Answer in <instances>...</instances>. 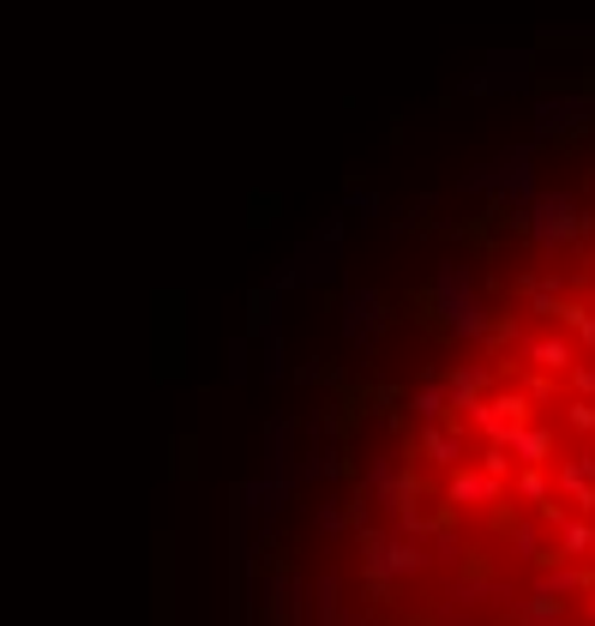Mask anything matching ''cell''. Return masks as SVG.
<instances>
[{
    "instance_id": "cell-1",
    "label": "cell",
    "mask_w": 595,
    "mask_h": 626,
    "mask_svg": "<svg viewBox=\"0 0 595 626\" xmlns=\"http://www.w3.org/2000/svg\"><path fill=\"white\" fill-rule=\"evenodd\" d=\"M523 356H535V362L547 367V374H565V367L577 362V349L565 344V337H542V344H523Z\"/></svg>"
},
{
    "instance_id": "cell-2",
    "label": "cell",
    "mask_w": 595,
    "mask_h": 626,
    "mask_svg": "<svg viewBox=\"0 0 595 626\" xmlns=\"http://www.w3.org/2000/svg\"><path fill=\"white\" fill-rule=\"evenodd\" d=\"M505 446H511V452H523V465H542V458L553 452V440H547V434H542V428H523V421L505 434Z\"/></svg>"
},
{
    "instance_id": "cell-3",
    "label": "cell",
    "mask_w": 595,
    "mask_h": 626,
    "mask_svg": "<svg viewBox=\"0 0 595 626\" xmlns=\"http://www.w3.org/2000/svg\"><path fill=\"white\" fill-rule=\"evenodd\" d=\"M415 410H421V421H439V416H446V392L421 386V392H415Z\"/></svg>"
},
{
    "instance_id": "cell-4",
    "label": "cell",
    "mask_w": 595,
    "mask_h": 626,
    "mask_svg": "<svg viewBox=\"0 0 595 626\" xmlns=\"http://www.w3.org/2000/svg\"><path fill=\"white\" fill-rule=\"evenodd\" d=\"M458 500H488V494H500V488L488 482V476H458V488H451Z\"/></svg>"
},
{
    "instance_id": "cell-5",
    "label": "cell",
    "mask_w": 595,
    "mask_h": 626,
    "mask_svg": "<svg viewBox=\"0 0 595 626\" xmlns=\"http://www.w3.org/2000/svg\"><path fill=\"white\" fill-rule=\"evenodd\" d=\"M565 549H589V530L584 524H565Z\"/></svg>"
}]
</instances>
